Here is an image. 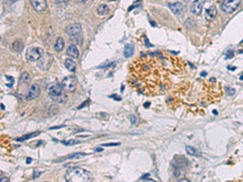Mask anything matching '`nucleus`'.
<instances>
[{"label":"nucleus","instance_id":"obj_24","mask_svg":"<svg viewBox=\"0 0 243 182\" xmlns=\"http://www.w3.org/2000/svg\"><path fill=\"white\" fill-rule=\"evenodd\" d=\"M63 143L65 146H72V145H75V144H78L79 141H74V140H70V141H63Z\"/></svg>","mask_w":243,"mask_h":182},{"label":"nucleus","instance_id":"obj_34","mask_svg":"<svg viewBox=\"0 0 243 182\" xmlns=\"http://www.w3.org/2000/svg\"><path fill=\"white\" fill-rule=\"evenodd\" d=\"M149 104H150L149 102H148V103H145V105H144V106H145V107H149Z\"/></svg>","mask_w":243,"mask_h":182},{"label":"nucleus","instance_id":"obj_4","mask_svg":"<svg viewBox=\"0 0 243 182\" xmlns=\"http://www.w3.org/2000/svg\"><path fill=\"white\" fill-rule=\"evenodd\" d=\"M26 59L29 62H36L43 56V51L40 48H29L26 51Z\"/></svg>","mask_w":243,"mask_h":182},{"label":"nucleus","instance_id":"obj_8","mask_svg":"<svg viewBox=\"0 0 243 182\" xmlns=\"http://www.w3.org/2000/svg\"><path fill=\"white\" fill-rule=\"evenodd\" d=\"M63 86H62V84H52L51 86L49 87V94L51 95L53 98H55V97H58V96H61L62 93H63Z\"/></svg>","mask_w":243,"mask_h":182},{"label":"nucleus","instance_id":"obj_25","mask_svg":"<svg viewBox=\"0 0 243 182\" xmlns=\"http://www.w3.org/2000/svg\"><path fill=\"white\" fill-rule=\"evenodd\" d=\"M130 119H131V122H132V124H136L137 118L135 117L134 115H130Z\"/></svg>","mask_w":243,"mask_h":182},{"label":"nucleus","instance_id":"obj_35","mask_svg":"<svg viewBox=\"0 0 243 182\" xmlns=\"http://www.w3.org/2000/svg\"><path fill=\"white\" fill-rule=\"evenodd\" d=\"M213 113H214V114L216 115V114H217V110H214V111H213Z\"/></svg>","mask_w":243,"mask_h":182},{"label":"nucleus","instance_id":"obj_33","mask_svg":"<svg viewBox=\"0 0 243 182\" xmlns=\"http://www.w3.org/2000/svg\"><path fill=\"white\" fill-rule=\"evenodd\" d=\"M31 158H27V160H26V163H27V164H29V163H31Z\"/></svg>","mask_w":243,"mask_h":182},{"label":"nucleus","instance_id":"obj_30","mask_svg":"<svg viewBox=\"0 0 243 182\" xmlns=\"http://www.w3.org/2000/svg\"><path fill=\"white\" fill-rule=\"evenodd\" d=\"M64 126H58V127H51V129H60V127H63Z\"/></svg>","mask_w":243,"mask_h":182},{"label":"nucleus","instance_id":"obj_12","mask_svg":"<svg viewBox=\"0 0 243 182\" xmlns=\"http://www.w3.org/2000/svg\"><path fill=\"white\" fill-rule=\"evenodd\" d=\"M202 8H203V4H202L201 0H194L191 6V11L194 14L200 15L202 12Z\"/></svg>","mask_w":243,"mask_h":182},{"label":"nucleus","instance_id":"obj_5","mask_svg":"<svg viewBox=\"0 0 243 182\" xmlns=\"http://www.w3.org/2000/svg\"><path fill=\"white\" fill-rule=\"evenodd\" d=\"M62 86L65 90L67 91H73L77 87V78L74 76H68L62 80L61 82Z\"/></svg>","mask_w":243,"mask_h":182},{"label":"nucleus","instance_id":"obj_15","mask_svg":"<svg viewBox=\"0 0 243 182\" xmlns=\"http://www.w3.org/2000/svg\"><path fill=\"white\" fill-rule=\"evenodd\" d=\"M134 55V45L132 44H128L124 48V56L126 58H130Z\"/></svg>","mask_w":243,"mask_h":182},{"label":"nucleus","instance_id":"obj_39","mask_svg":"<svg viewBox=\"0 0 243 182\" xmlns=\"http://www.w3.org/2000/svg\"><path fill=\"white\" fill-rule=\"evenodd\" d=\"M185 1H189V0H185Z\"/></svg>","mask_w":243,"mask_h":182},{"label":"nucleus","instance_id":"obj_13","mask_svg":"<svg viewBox=\"0 0 243 182\" xmlns=\"http://www.w3.org/2000/svg\"><path fill=\"white\" fill-rule=\"evenodd\" d=\"M66 53H67L68 56L71 57V58H74V59L79 58V51H78V49H77V47H76V45L75 44L70 45L69 47H68Z\"/></svg>","mask_w":243,"mask_h":182},{"label":"nucleus","instance_id":"obj_14","mask_svg":"<svg viewBox=\"0 0 243 182\" xmlns=\"http://www.w3.org/2000/svg\"><path fill=\"white\" fill-rule=\"evenodd\" d=\"M217 16V9L215 6H211L206 10V18L208 20H213Z\"/></svg>","mask_w":243,"mask_h":182},{"label":"nucleus","instance_id":"obj_17","mask_svg":"<svg viewBox=\"0 0 243 182\" xmlns=\"http://www.w3.org/2000/svg\"><path fill=\"white\" fill-rule=\"evenodd\" d=\"M64 45H65V42H64V40L62 38H57V41H56V43H55V50H56L57 52L63 51Z\"/></svg>","mask_w":243,"mask_h":182},{"label":"nucleus","instance_id":"obj_1","mask_svg":"<svg viewBox=\"0 0 243 182\" xmlns=\"http://www.w3.org/2000/svg\"><path fill=\"white\" fill-rule=\"evenodd\" d=\"M135 71L133 73V83L139 91L146 94L157 93L164 86L163 71L159 69L160 65L149 59L142 58L137 64H133Z\"/></svg>","mask_w":243,"mask_h":182},{"label":"nucleus","instance_id":"obj_32","mask_svg":"<svg viewBox=\"0 0 243 182\" xmlns=\"http://www.w3.org/2000/svg\"><path fill=\"white\" fill-rule=\"evenodd\" d=\"M228 91H229V93H230V94H233V93L235 92V90H230V88L228 89Z\"/></svg>","mask_w":243,"mask_h":182},{"label":"nucleus","instance_id":"obj_38","mask_svg":"<svg viewBox=\"0 0 243 182\" xmlns=\"http://www.w3.org/2000/svg\"><path fill=\"white\" fill-rule=\"evenodd\" d=\"M240 79H241V80H243V76H241V77H240Z\"/></svg>","mask_w":243,"mask_h":182},{"label":"nucleus","instance_id":"obj_7","mask_svg":"<svg viewBox=\"0 0 243 182\" xmlns=\"http://www.w3.org/2000/svg\"><path fill=\"white\" fill-rule=\"evenodd\" d=\"M52 64V56L50 54L43 55L42 58L39 60V68H41L42 70H48L50 68Z\"/></svg>","mask_w":243,"mask_h":182},{"label":"nucleus","instance_id":"obj_20","mask_svg":"<svg viewBox=\"0 0 243 182\" xmlns=\"http://www.w3.org/2000/svg\"><path fill=\"white\" fill-rule=\"evenodd\" d=\"M20 81L24 82V83L26 84H29V82H31V76H29V74L27 72H24L21 74V76H20Z\"/></svg>","mask_w":243,"mask_h":182},{"label":"nucleus","instance_id":"obj_26","mask_svg":"<svg viewBox=\"0 0 243 182\" xmlns=\"http://www.w3.org/2000/svg\"><path fill=\"white\" fill-rule=\"evenodd\" d=\"M120 143H114V144H105L104 146H106V147H113V146H119Z\"/></svg>","mask_w":243,"mask_h":182},{"label":"nucleus","instance_id":"obj_6","mask_svg":"<svg viewBox=\"0 0 243 182\" xmlns=\"http://www.w3.org/2000/svg\"><path fill=\"white\" fill-rule=\"evenodd\" d=\"M66 31H67L68 36H70L71 38H75V36H81L82 27L80 26V23H73V24H70V26H67Z\"/></svg>","mask_w":243,"mask_h":182},{"label":"nucleus","instance_id":"obj_3","mask_svg":"<svg viewBox=\"0 0 243 182\" xmlns=\"http://www.w3.org/2000/svg\"><path fill=\"white\" fill-rule=\"evenodd\" d=\"M241 3V0H224L222 2L221 8L225 13L234 12Z\"/></svg>","mask_w":243,"mask_h":182},{"label":"nucleus","instance_id":"obj_18","mask_svg":"<svg viewBox=\"0 0 243 182\" xmlns=\"http://www.w3.org/2000/svg\"><path fill=\"white\" fill-rule=\"evenodd\" d=\"M109 6L107 5H105V4H100L99 6H98V8H97V14L98 15H105V14H107L109 13Z\"/></svg>","mask_w":243,"mask_h":182},{"label":"nucleus","instance_id":"obj_23","mask_svg":"<svg viewBox=\"0 0 243 182\" xmlns=\"http://www.w3.org/2000/svg\"><path fill=\"white\" fill-rule=\"evenodd\" d=\"M87 154L85 153H75V154H72V155H69V156L66 157V159H80L82 158V157L86 156Z\"/></svg>","mask_w":243,"mask_h":182},{"label":"nucleus","instance_id":"obj_21","mask_svg":"<svg viewBox=\"0 0 243 182\" xmlns=\"http://www.w3.org/2000/svg\"><path fill=\"white\" fill-rule=\"evenodd\" d=\"M185 151H187V154L191 155V156H198V152L194 148H192V146H187L185 147Z\"/></svg>","mask_w":243,"mask_h":182},{"label":"nucleus","instance_id":"obj_28","mask_svg":"<svg viewBox=\"0 0 243 182\" xmlns=\"http://www.w3.org/2000/svg\"><path fill=\"white\" fill-rule=\"evenodd\" d=\"M232 56H233V53H232V52H229V53L227 54V58H229V59L232 58Z\"/></svg>","mask_w":243,"mask_h":182},{"label":"nucleus","instance_id":"obj_31","mask_svg":"<svg viewBox=\"0 0 243 182\" xmlns=\"http://www.w3.org/2000/svg\"><path fill=\"white\" fill-rule=\"evenodd\" d=\"M102 151V148H96L95 149V152H101Z\"/></svg>","mask_w":243,"mask_h":182},{"label":"nucleus","instance_id":"obj_29","mask_svg":"<svg viewBox=\"0 0 243 182\" xmlns=\"http://www.w3.org/2000/svg\"><path fill=\"white\" fill-rule=\"evenodd\" d=\"M0 181H1V182L8 181V178H6V177H1V178H0Z\"/></svg>","mask_w":243,"mask_h":182},{"label":"nucleus","instance_id":"obj_2","mask_svg":"<svg viewBox=\"0 0 243 182\" xmlns=\"http://www.w3.org/2000/svg\"><path fill=\"white\" fill-rule=\"evenodd\" d=\"M65 179L68 182H89L92 181V175L84 168L75 167L67 170Z\"/></svg>","mask_w":243,"mask_h":182},{"label":"nucleus","instance_id":"obj_9","mask_svg":"<svg viewBox=\"0 0 243 182\" xmlns=\"http://www.w3.org/2000/svg\"><path fill=\"white\" fill-rule=\"evenodd\" d=\"M36 12H44L47 9V0H29Z\"/></svg>","mask_w":243,"mask_h":182},{"label":"nucleus","instance_id":"obj_37","mask_svg":"<svg viewBox=\"0 0 243 182\" xmlns=\"http://www.w3.org/2000/svg\"><path fill=\"white\" fill-rule=\"evenodd\" d=\"M9 1H11V2H15V1H18V0H9Z\"/></svg>","mask_w":243,"mask_h":182},{"label":"nucleus","instance_id":"obj_11","mask_svg":"<svg viewBox=\"0 0 243 182\" xmlns=\"http://www.w3.org/2000/svg\"><path fill=\"white\" fill-rule=\"evenodd\" d=\"M169 8L171 9V11L176 15H180L183 12V5L180 2H175V3H169Z\"/></svg>","mask_w":243,"mask_h":182},{"label":"nucleus","instance_id":"obj_19","mask_svg":"<svg viewBox=\"0 0 243 182\" xmlns=\"http://www.w3.org/2000/svg\"><path fill=\"white\" fill-rule=\"evenodd\" d=\"M13 49L16 52H21L22 49H24V44H22L21 41L20 40L15 41V42L13 43Z\"/></svg>","mask_w":243,"mask_h":182},{"label":"nucleus","instance_id":"obj_36","mask_svg":"<svg viewBox=\"0 0 243 182\" xmlns=\"http://www.w3.org/2000/svg\"><path fill=\"white\" fill-rule=\"evenodd\" d=\"M78 1H79V2H85L86 0H78Z\"/></svg>","mask_w":243,"mask_h":182},{"label":"nucleus","instance_id":"obj_10","mask_svg":"<svg viewBox=\"0 0 243 182\" xmlns=\"http://www.w3.org/2000/svg\"><path fill=\"white\" fill-rule=\"evenodd\" d=\"M41 94V87L39 84H33V85H31V87H29V92H27V99L29 100H31V99H36V97H39V95Z\"/></svg>","mask_w":243,"mask_h":182},{"label":"nucleus","instance_id":"obj_22","mask_svg":"<svg viewBox=\"0 0 243 182\" xmlns=\"http://www.w3.org/2000/svg\"><path fill=\"white\" fill-rule=\"evenodd\" d=\"M39 134H40V133H39V132H36V133H31V134H29V135H26V136H21V138L17 139V141H18V142H21V141H26V140H29V139H31V138H34V136H38Z\"/></svg>","mask_w":243,"mask_h":182},{"label":"nucleus","instance_id":"obj_16","mask_svg":"<svg viewBox=\"0 0 243 182\" xmlns=\"http://www.w3.org/2000/svg\"><path fill=\"white\" fill-rule=\"evenodd\" d=\"M65 67L67 68L69 71L74 72L76 70V63L72 60V59H67L65 60Z\"/></svg>","mask_w":243,"mask_h":182},{"label":"nucleus","instance_id":"obj_27","mask_svg":"<svg viewBox=\"0 0 243 182\" xmlns=\"http://www.w3.org/2000/svg\"><path fill=\"white\" fill-rule=\"evenodd\" d=\"M56 2H58V3H65V2H68L69 0H55Z\"/></svg>","mask_w":243,"mask_h":182}]
</instances>
